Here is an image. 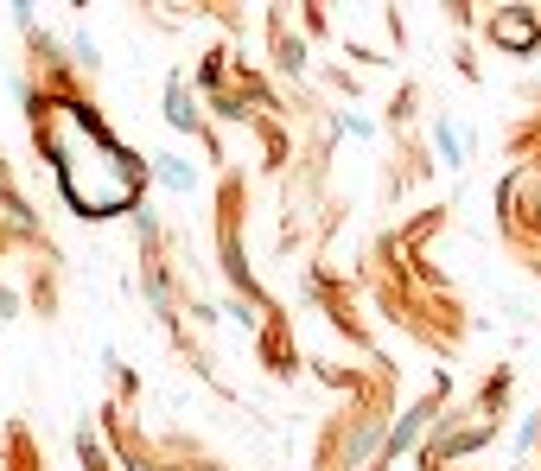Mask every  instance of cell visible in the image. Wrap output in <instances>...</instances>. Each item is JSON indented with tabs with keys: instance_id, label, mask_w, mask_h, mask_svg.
<instances>
[{
	"instance_id": "cell-2",
	"label": "cell",
	"mask_w": 541,
	"mask_h": 471,
	"mask_svg": "<svg viewBox=\"0 0 541 471\" xmlns=\"http://www.w3.org/2000/svg\"><path fill=\"white\" fill-rule=\"evenodd\" d=\"M160 166H166V185H179V191L191 185V166L185 160H160Z\"/></svg>"
},
{
	"instance_id": "cell-1",
	"label": "cell",
	"mask_w": 541,
	"mask_h": 471,
	"mask_svg": "<svg viewBox=\"0 0 541 471\" xmlns=\"http://www.w3.org/2000/svg\"><path fill=\"white\" fill-rule=\"evenodd\" d=\"M491 39H497L503 51H516V58H522V51H535V45H541V13H535V7H503L497 20H491Z\"/></svg>"
}]
</instances>
